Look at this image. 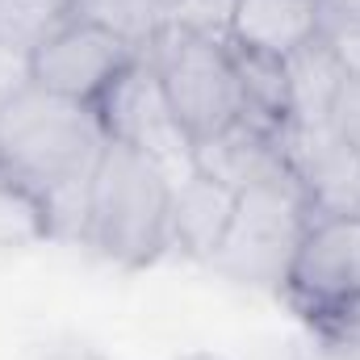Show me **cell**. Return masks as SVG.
I'll list each match as a JSON object with an SVG mask.
<instances>
[{
	"label": "cell",
	"mask_w": 360,
	"mask_h": 360,
	"mask_svg": "<svg viewBox=\"0 0 360 360\" xmlns=\"http://www.w3.org/2000/svg\"><path fill=\"white\" fill-rule=\"evenodd\" d=\"M96 105L30 84L0 105V172L25 184L51 218V239H80L89 222L92 172L105 155Z\"/></svg>",
	"instance_id": "1"
},
{
	"label": "cell",
	"mask_w": 360,
	"mask_h": 360,
	"mask_svg": "<svg viewBox=\"0 0 360 360\" xmlns=\"http://www.w3.org/2000/svg\"><path fill=\"white\" fill-rule=\"evenodd\" d=\"M84 243L117 269H147L172 248V176L126 143H105L92 172Z\"/></svg>",
	"instance_id": "2"
},
{
	"label": "cell",
	"mask_w": 360,
	"mask_h": 360,
	"mask_svg": "<svg viewBox=\"0 0 360 360\" xmlns=\"http://www.w3.org/2000/svg\"><path fill=\"white\" fill-rule=\"evenodd\" d=\"M310 226V205L289 164L239 193L231 226L210 256V269L260 293H285L297 243Z\"/></svg>",
	"instance_id": "3"
},
{
	"label": "cell",
	"mask_w": 360,
	"mask_h": 360,
	"mask_svg": "<svg viewBox=\"0 0 360 360\" xmlns=\"http://www.w3.org/2000/svg\"><path fill=\"white\" fill-rule=\"evenodd\" d=\"M143 59L155 68L160 89L176 113L180 130L193 143L239 122L243 92H239L226 38H210V34L184 30L180 21H168L160 38L143 51Z\"/></svg>",
	"instance_id": "4"
},
{
	"label": "cell",
	"mask_w": 360,
	"mask_h": 360,
	"mask_svg": "<svg viewBox=\"0 0 360 360\" xmlns=\"http://www.w3.org/2000/svg\"><path fill=\"white\" fill-rule=\"evenodd\" d=\"M96 117L113 143L151 155L168 176L172 168L193 172V139L180 130L176 113L160 89V76L143 55L96 96Z\"/></svg>",
	"instance_id": "5"
},
{
	"label": "cell",
	"mask_w": 360,
	"mask_h": 360,
	"mask_svg": "<svg viewBox=\"0 0 360 360\" xmlns=\"http://www.w3.org/2000/svg\"><path fill=\"white\" fill-rule=\"evenodd\" d=\"M285 297L302 319L360 297V218H310L285 281Z\"/></svg>",
	"instance_id": "6"
},
{
	"label": "cell",
	"mask_w": 360,
	"mask_h": 360,
	"mask_svg": "<svg viewBox=\"0 0 360 360\" xmlns=\"http://www.w3.org/2000/svg\"><path fill=\"white\" fill-rule=\"evenodd\" d=\"M143 51L122 42L117 34L89 25V21H68L46 46L34 51V84L72 101L96 105V96L109 89Z\"/></svg>",
	"instance_id": "7"
},
{
	"label": "cell",
	"mask_w": 360,
	"mask_h": 360,
	"mask_svg": "<svg viewBox=\"0 0 360 360\" xmlns=\"http://www.w3.org/2000/svg\"><path fill=\"white\" fill-rule=\"evenodd\" d=\"M285 164L306 193L310 218H360V151L335 139L327 122L293 126Z\"/></svg>",
	"instance_id": "8"
},
{
	"label": "cell",
	"mask_w": 360,
	"mask_h": 360,
	"mask_svg": "<svg viewBox=\"0 0 360 360\" xmlns=\"http://www.w3.org/2000/svg\"><path fill=\"white\" fill-rule=\"evenodd\" d=\"M281 168H285V143L256 130L243 117L231 122L226 130L193 143V172L226 184L231 193H243V188L269 180Z\"/></svg>",
	"instance_id": "9"
},
{
	"label": "cell",
	"mask_w": 360,
	"mask_h": 360,
	"mask_svg": "<svg viewBox=\"0 0 360 360\" xmlns=\"http://www.w3.org/2000/svg\"><path fill=\"white\" fill-rule=\"evenodd\" d=\"M319 30H323L319 0H235L226 38L235 46H252V51L289 59L297 46L314 42Z\"/></svg>",
	"instance_id": "10"
},
{
	"label": "cell",
	"mask_w": 360,
	"mask_h": 360,
	"mask_svg": "<svg viewBox=\"0 0 360 360\" xmlns=\"http://www.w3.org/2000/svg\"><path fill=\"white\" fill-rule=\"evenodd\" d=\"M239 193H231L226 184L201 176V172H184L172 180V248L184 252L188 260H205L218 252L231 214H235Z\"/></svg>",
	"instance_id": "11"
},
{
	"label": "cell",
	"mask_w": 360,
	"mask_h": 360,
	"mask_svg": "<svg viewBox=\"0 0 360 360\" xmlns=\"http://www.w3.org/2000/svg\"><path fill=\"white\" fill-rule=\"evenodd\" d=\"M231 46L235 59V76H239V92H243V122H252L256 130H264L272 139H289L293 130V92H289V68L281 55H264L252 46Z\"/></svg>",
	"instance_id": "12"
},
{
	"label": "cell",
	"mask_w": 360,
	"mask_h": 360,
	"mask_svg": "<svg viewBox=\"0 0 360 360\" xmlns=\"http://www.w3.org/2000/svg\"><path fill=\"white\" fill-rule=\"evenodd\" d=\"M289 92H293V126H319L327 122V109H331V96L340 89V80L348 76L340 68V59L331 55V46L323 38L297 46L289 59Z\"/></svg>",
	"instance_id": "13"
},
{
	"label": "cell",
	"mask_w": 360,
	"mask_h": 360,
	"mask_svg": "<svg viewBox=\"0 0 360 360\" xmlns=\"http://www.w3.org/2000/svg\"><path fill=\"white\" fill-rule=\"evenodd\" d=\"M72 17L117 34L134 51H147L172 21V13L160 0H72Z\"/></svg>",
	"instance_id": "14"
},
{
	"label": "cell",
	"mask_w": 360,
	"mask_h": 360,
	"mask_svg": "<svg viewBox=\"0 0 360 360\" xmlns=\"http://www.w3.org/2000/svg\"><path fill=\"white\" fill-rule=\"evenodd\" d=\"M72 21V0H0V42L34 55Z\"/></svg>",
	"instance_id": "15"
},
{
	"label": "cell",
	"mask_w": 360,
	"mask_h": 360,
	"mask_svg": "<svg viewBox=\"0 0 360 360\" xmlns=\"http://www.w3.org/2000/svg\"><path fill=\"white\" fill-rule=\"evenodd\" d=\"M51 239V218L46 205L13 176L0 172V252H17V248H34Z\"/></svg>",
	"instance_id": "16"
},
{
	"label": "cell",
	"mask_w": 360,
	"mask_h": 360,
	"mask_svg": "<svg viewBox=\"0 0 360 360\" xmlns=\"http://www.w3.org/2000/svg\"><path fill=\"white\" fill-rule=\"evenodd\" d=\"M327 126L335 139H344L352 151H360V76L340 80V89L331 96V109H327Z\"/></svg>",
	"instance_id": "17"
},
{
	"label": "cell",
	"mask_w": 360,
	"mask_h": 360,
	"mask_svg": "<svg viewBox=\"0 0 360 360\" xmlns=\"http://www.w3.org/2000/svg\"><path fill=\"white\" fill-rule=\"evenodd\" d=\"M231 8H235V0H184V4L172 8V21H180L184 30L210 34V38H226Z\"/></svg>",
	"instance_id": "18"
},
{
	"label": "cell",
	"mask_w": 360,
	"mask_h": 360,
	"mask_svg": "<svg viewBox=\"0 0 360 360\" xmlns=\"http://www.w3.org/2000/svg\"><path fill=\"white\" fill-rule=\"evenodd\" d=\"M319 38L331 46V55L340 59V68L348 76H360V17H344V21H323Z\"/></svg>",
	"instance_id": "19"
},
{
	"label": "cell",
	"mask_w": 360,
	"mask_h": 360,
	"mask_svg": "<svg viewBox=\"0 0 360 360\" xmlns=\"http://www.w3.org/2000/svg\"><path fill=\"white\" fill-rule=\"evenodd\" d=\"M34 84V55L0 42V105H8L17 92H25Z\"/></svg>",
	"instance_id": "20"
},
{
	"label": "cell",
	"mask_w": 360,
	"mask_h": 360,
	"mask_svg": "<svg viewBox=\"0 0 360 360\" xmlns=\"http://www.w3.org/2000/svg\"><path fill=\"white\" fill-rule=\"evenodd\" d=\"M297 360H360V340H344V335H327V331H314L306 340L293 344Z\"/></svg>",
	"instance_id": "21"
},
{
	"label": "cell",
	"mask_w": 360,
	"mask_h": 360,
	"mask_svg": "<svg viewBox=\"0 0 360 360\" xmlns=\"http://www.w3.org/2000/svg\"><path fill=\"white\" fill-rule=\"evenodd\" d=\"M306 327L314 331H327V335H344V340H360V297H348L314 319H306Z\"/></svg>",
	"instance_id": "22"
},
{
	"label": "cell",
	"mask_w": 360,
	"mask_h": 360,
	"mask_svg": "<svg viewBox=\"0 0 360 360\" xmlns=\"http://www.w3.org/2000/svg\"><path fill=\"white\" fill-rule=\"evenodd\" d=\"M38 360H105L96 348H84V344H63V348H51Z\"/></svg>",
	"instance_id": "23"
},
{
	"label": "cell",
	"mask_w": 360,
	"mask_h": 360,
	"mask_svg": "<svg viewBox=\"0 0 360 360\" xmlns=\"http://www.w3.org/2000/svg\"><path fill=\"white\" fill-rule=\"evenodd\" d=\"M176 360H226V356H218V352H188V356H176Z\"/></svg>",
	"instance_id": "24"
},
{
	"label": "cell",
	"mask_w": 360,
	"mask_h": 360,
	"mask_svg": "<svg viewBox=\"0 0 360 360\" xmlns=\"http://www.w3.org/2000/svg\"><path fill=\"white\" fill-rule=\"evenodd\" d=\"M160 4H164V8H168V13H172V8H176V4H184V0H160Z\"/></svg>",
	"instance_id": "25"
},
{
	"label": "cell",
	"mask_w": 360,
	"mask_h": 360,
	"mask_svg": "<svg viewBox=\"0 0 360 360\" xmlns=\"http://www.w3.org/2000/svg\"><path fill=\"white\" fill-rule=\"evenodd\" d=\"M319 4H323V0H319Z\"/></svg>",
	"instance_id": "26"
}]
</instances>
